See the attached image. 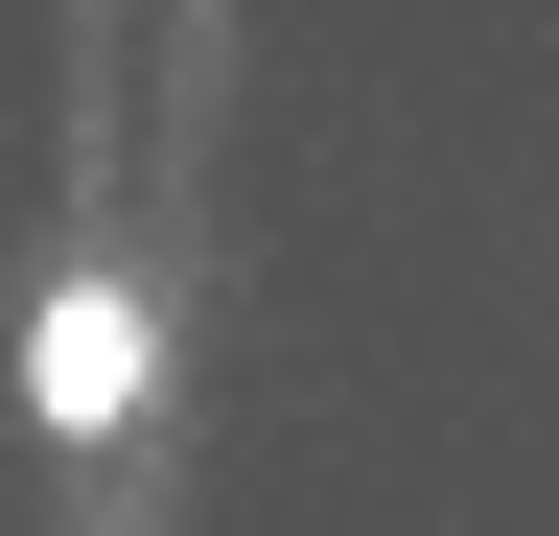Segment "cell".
<instances>
[{
	"instance_id": "obj_1",
	"label": "cell",
	"mask_w": 559,
	"mask_h": 536,
	"mask_svg": "<svg viewBox=\"0 0 559 536\" xmlns=\"http://www.w3.org/2000/svg\"><path fill=\"white\" fill-rule=\"evenodd\" d=\"M140 396H164V303H140V281H47L24 303V420L47 443H117Z\"/></svg>"
}]
</instances>
